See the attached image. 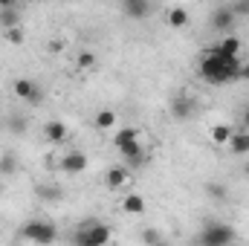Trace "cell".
I'll list each match as a JSON object with an SVG mask.
<instances>
[{"label":"cell","instance_id":"1","mask_svg":"<svg viewBox=\"0 0 249 246\" xmlns=\"http://www.w3.org/2000/svg\"><path fill=\"white\" fill-rule=\"evenodd\" d=\"M238 70H241V61H226L209 50L200 61V78L206 84H226V81L238 78Z\"/></svg>","mask_w":249,"mask_h":246},{"label":"cell","instance_id":"2","mask_svg":"<svg viewBox=\"0 0 249 246\" xmlns=\"http://www.w3.org/2000/svg\"><path fill=\"white\" fill-rule=\"evenodd\" d=\"M235 238H238L235 226L220 223V220H209L197 235V246H232Z\"/></svg>","mask_w":249,"mask_h":246},{"label":"cell","instance_id":"3","mask_svg":"<svg viewBox=\"0 0 249 246\" xmlns=\"http://www.w3.org/2000/svg\"><path fill=\"white\" fill-rule=\"evenodd\" d=\"M20 235H23L26 241H32V244H38V246H53L55 238H58V229H55V223H50V220H26V223L20 226Z\"/></svg>","mask_w":249,"mask_h":246},{"label":"cell","instance_id":"4","mask_svg":"<svg viewBox=\"0 0 249 246\" xmlns=\"http://www.w3.org/2000/svg\"><path fill=\"white\" fill-rule=\"evenodd\" d=\"M235 23H238V12H235V6H217V9H212V15H209V26L214 29V32H232L235 29Z\"/></svg>","mask_w":249,"mask_h":246},{"label":"cell","instance_id":"5","mask_svg":"<svg viewBox=\"0 0 249 246\" xmlns=\"http://www.w3.org/2000/svg\"><path fill=\"white\" fill-rule=\"evenodd\" d=\"M168 113L174 122H188L194 113H197V99L194 96H186V93H177L168 105Z\"/></svg>","mask_w":249,"mask_h":246},{"label":"cell","instance_id":"6","mask_svg":"<svg viewBox=\"0 0 249 246\" xmlns=\"http://www.w3.org/2000/svg\"><path fill=\"white\" fill-rule=\"evenodd\" d=\"M12 93H15L20 102H26V105H38V102L44 99L41 84L32 81V78H15V81H12Z\"/></svg>","mask_w":249,"mask_h":246},{"label":"cell","instance_id":"7","mask_svg":"<svg viewBox=\"0 0 249 246\" xmlns=\"http://www.w3.org/2000/svg\"><path fill=\"white\" fill-rule=\"evenodd\" d=\"M241 47H244V41L238 38V35H223L217 44H214V55H220V58H226V61H241Z\"/></svg>","mask_w":249,"mask_h":246},{"label":"cell","instance_id":"8","mask_svg":"<svg viewBox=\"0 0 249 246\" xmlns=\"http://www.w3.org/2000/svg\"><path fill=\"white\" fill-rule=\"evenodd\" d=\"M20 26V9L15 0H0V29H15Z\"/></svg>","mask_w":249,"mask_h":246},{"label":"cell","instance_id":"9","mask_svg":"<svg viewBox=\"0 0 249 246\" xmlns=\"http://www.w3.org/2000/svg\"><path fill=\"white\" fill-rule=\"evenodd\" d=\"M84 235H87V241L93 246H107L110 238H113V232H110L107 223H87L84 226Z\"/></svg>","mask_w":249,"mask_h":246},{"label":"cell","instance_id":"10","mask_svg":"<svg viewBox=\"0 0 249 246\" xmlns=\"http://www.w3.org/2000/svg\"><path fill=\"white\" fill-rule=\"evenodd\" d=\"M58 168H61L64 174H81V171L87 168V154H81V151H70L67 157H61Z\"/></svg>","mask_w":249,"mask_h":246},{"label":"cell","instance_id":"11","mask_svg":"<svg viewBox=\"0 0 249 246\" xmlns=\"http://www.w3.org/2000/svg\"><path fill=\"white\" fill-rule=\"evenodd\" d=\"M67 136H70V130H67V124L58 122V119H50V122L44 124V139H47L50 145H64Z\"/></svg>","mask_w":249,"mask_h":246},{"label":"cell","instance_id":"12","mask_svg":"<svg viewBox=\"0 0 249 246\" xmlns=\"http://www.w3.org/2000/svg\"><path fill=\"white\" fill-rule=\"evenodd\" d=\"M130 183V171L124 168V165H113V168H107V174H105V185L110 188V191H119L124 185Z\"/></svg>","mask_w":249,"mask_h":246},{"label":"cell","instance_id":"13","mask_svg":"<svg viewBox=\"0 0 249 246\" xmlns=\"http://www.w3.org/2000/svg\"><path fill=\"white\" fill-rule=\"evenodd\" d=\"M145 209H148V200H145L139 191H130V194L122 197V211L124 214H133V217H136V214H142Z\"/></svg>","mask_w":249,"mask_h":246},{"label":"cell","instance_id":"14","mask_svg":"<svg viewBox=\"0 0 249 246\" xmlns=\"http://www.w3.org/2000/svg\"><path fill=\"white\" fill-rule=\"evenodd\" d=\"M148 12H151L148 0H124V6H122V15L124 18H133V20L148 18Z\"/></svg>","mask_w":249,"mask_h":246},{"label":"cell","instance_id":"15","mask_svg":"<svg viewBox=\"0 0 249 246\" xmlns=\"http://www.w3.org/2000/svg\"><path fill=\"white\" fill-rule=\"evenodd\" d=\"M188 18H191V15H188L186 6H171V9H168V15H165V20H168V26H171V29H183V26L188 23Z\"/></svg>","mask_w":249,"mask_h":246},{"label":"cell","instance_id":"16","mask_svg":"<svg viewBox=\"0 0 249 246\" xmlns=\"http://www.w3.org/2000/svg\"><path fill=\"white\" fill-rule=\"evenodd\" d=\"M235 157H247L249 154V130H241V133H235L232 139H229V145H226Z\"/></svg>","mask_w":249,"mask_h":246},{"label":"cell","instance_id":"17","mask_svg":"<svg viewBox=\"0 0 249 246\" xmlns=\"http://www.w3.org/2000/svg\"><path fill=\"white\" fill-rule=\"evenodd\" d=\"M232 136H235V127H232V124L220 122V124L212 127V142H214V145H229Z\"/></svg>","mask_w":249,"mask_h":246},{"label":"cell","instance_id":"18","mask_svg":"<svg viewBox=\"0 0 249 246\" xmlns=\"http://www.w3.org/2000/svg\"><path fill=\"white\" fill-rule=\"evenodd\" d=\"M35 194H38L44 203H55V200H61V197H64V191L58 188V185H53V183L35 185Z\"/></svg>","mask_w":249,"mask_h":246},{"label":"cell","instance_id":"19","mask_svg":"<svg viewBox=\"0 0 249 246\" xmlns=\"http://www.w3.org/2000/svg\"><path fill=\"white\" fill-rule=\"evenodd\" d=\"M127 142H139V130L136 127H122V130H116L113 133V145H116V151L127 145Z\"/></svg>","mask_w":249,"mask_h":246},{"label":"cell","instance_id":"20","mask_svg":"<svg viewBox=\"0 0 249 246\" xmlns=\"http://www.w3.org/2000/svg\"><path fill=\"white\" fill-rule=\"evenodd\" d=\"M116 119H119V116H116V110L105 107V110H99V113H96V127H99V130H110V127L116 124Z\"/></svg>","mask_w":249,"mask_h":246},{"label":"cell","instance_id":"21","mask_svg":"<svg viewBox=\"0 0 249 246\" xmlns=\"http://www.w3.org/2000/svg\"><path fill=\"white\" fill-rule=\"evenodd\" d=\"M142 151H145V145H142V142H127V145L119 148V154H122L124 162H127V159H133V157H136V154H142Z\"/></svg>","mask_w":249,"mask_h":246},{"label":"cell","instance_id":"22","mask_svg":"<svg viewBox=\"0 0 249 246\" xmlns=\"http://www.w3.org/2000/svg\"><path fill=\"white\" fill-rule=\"evenodd\" d=\"M142 244L145 246H157L160 241H162V235H160V229H154V226H148V229H142Z\"/></svg>","mask_w":249,"mask_h":246},{"label":"cell","instance_id":"23","mask_svg":"<svg viewBox=\"0 0 249 246\" xmlns=\"http://www.w3.org/2000/svg\"><path fill=\"white\" fill-rule=\"evenodd\" d=\"M3 38H6L12 47H20V44L26 41V35H23V29H20V26H15V29H6V32H3Z\"/></svg>","mask_w":249,"mask_h":246},{"label":"cell","instance_id":"24","mask_svg":"<svg viewBox=\"0 0 249 246\" xmlns=\"http://www.w3.org/2000/svg\"><path fill=\"white\" fill-rule=\"evenodd\" d=\"M148 162H151V151H142V154H136L133 159H127L124 168H127V171H130V168H145Z\"/></svg>","mask_w":249,"mask_h":246},{"label":"cell","instance_id":"25","mask_svg":"<svg viewBox=\"0 0 249 246\" xmlns=\"http://www.w3.org/2000/svg\"><path fill=\"white\" fill-rule=\"evenodd\" d=\"M206 194L212 197V200H226V185L223 183H206Z\"/></svg>","mask_w":249,"mask_h":246},{"label":"cell","instance_id":"26","mask_svg":"<svg viewBox=\"0 0 249 246\" xmlns=\"http://www.w3.org/2000/svg\"><path fill=\"white\" fill-rule=\"evenodd\" d=\"M15 171H18L15 154H3V157H0V174H15Z\"/></svg>","mask_w":249,"mask_h":246},{"label":"cell","instance_id":"27","mask_svg":"<svg viewBox=\"0 0 249 246\" xmlns=\"http://www.w3.org/2000/svg\"><path fill=\"white\" fill-rule=\"evenodd\" d=\"M78 70H93L96 67V55L93 53H78Z\"/></svg>","mask_w":249,"mask_h":246},{"label":"cell","instance_id":"28","mask_svg":"<svg viewBox=\"0 0 249 246\" xmlns=\"http://www.w3.org/2000/svg\"><path fill=\"white\" fill-rule=\"evenodd\" d=\"M9 130H12V133H23V130H26V119H23L20 113H15V116L9 119Z\"/></svg>","mask_w":249,"mask_h":246},{"label":"cell","instance_id":"29","mask_svg":"<svg viewBox=\"0 0 249 246\" xmlns=\"http://www.w3.org/2000/svg\"><path fill=\"white\" fill-rule=\"evenodd\" d=\"M238 78H241V81H249V61L241 64V70H238Z\"/></svg>","mask_w":249,"mask_h":246},{"label":"cell","instance_id":"30","mask_svg":"<svg viewBox=\"0 0 249 246\" xmlns=\"http://www.w3.org/2000/svg\"><path fill=\"white\" fill-rule=\"evenodd\" d=\"M241 124H244V127L249 130V105L244 107V110H241Z\"/></svg>","mask_w":249,"mask_h":246},{"label":"cell","instance_id":"31","mask_svg":"<svg viewBox=\"0 0 249 246\" xmlns=\"http://www.w3.org/2000/svg\"><path fill=\"white\" fill-rule=\"evenodd\" d=\"M64 50V41H50V53H61Z\"/></svg>","mask_w":249,"mask_h":246},{"label":"cell","instance_id":"32","mask_svg":"<svg viewBox=\"0 0 249 246\" xmlns=\"http://www.w3.org/2000/svg\"><path fill=\"white\" fill-rule=\"evenodd\" d=\"M157 246H174V244H171V241H160Z\"/></svg>","mask_w":249,"mask_h":246},{"label":"cell","instance_id":"33","mask_svg":"<svg viewBox=\"0 0 249 246\" xmlns=\"http://www.w3.org/2000/svg\"><path fill=\"white\" fill-rule=\"evenodd\" d=\"M244 174H247V177H249V162H247V165H244Z\"/></svg>","mask_w":249,"mask_h":246}]
</instances>
